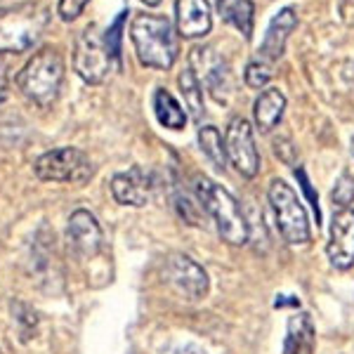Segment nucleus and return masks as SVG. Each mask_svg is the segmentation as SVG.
<instances>
[{
    "instance_id": "obj_1",
    "label": "nucleus",
    "mask_w": 354,
    "mask_h": 354,
    "mask_svg": "<svg viewBox=\"0 0 354 354\" xmlns=\"http://www.w3.org/2000/svg\"><path fill=\"white\" fill-rule=\"evenodd\" d=\"M130 41L135 45L142 66L168 71L177 59V36L173 21L158 15H137L130 26Z\"/></svg>"
},
{
    "instance_id": "obj_2",
    "label": "nucleus",
    "mask_w": 354,
    "mask_h": 354,
    "mask_svg": "<svg viewBox=\"0 0 354 354\" xmlns=\"http://www.w3.org/2000/svg\"><path fill=\"white\" fill-rule=\"evenodd\" d=\"M194 192H196L201 208L215 222V230L222 236V241H227L230 245L248 243V222H245V215L239 201L225 187L208 180V177H196L194 180Z\"/></svg>"
},
{
    "instance_id": "obj_3",
    "label": "nucleus",
    "mask_w": 354,
    "mask_h": 354,
    "mask_svg": "<svg viewBox=\"0 0 354 354\" xmlns=\"http://www.w3.org/2000/svg\"><path fill=\"white\" fill-rule=\"evenodd\" d=\"M62 83H64V57L57 48L38 50L17 76L21 95L41 109L55 104L62 93Z\"/></svg>"
},
{
    "instance_id": "obj_4",
    "label": "nucleus",
    "mask_w": 354,
    "mask_h": 354,
    "mask_svg": "<svg viewBox=\"0 0 354 354\" xmlns=\"http://www.w3.org/2000/svg\"><path fill=\"white\" fill-rule=\"evenodd\" d=\"M50 15L38 3H17L0 8V53L21 55L41 41Z\"/></svg>"
},
{
    "instance_id": "obj_5",
    "label": "nucleus",
    "mask_w": 354,
    "mask_h": 354,
    "mask_svg": "<svg viewBox=\"0 0 354 354\" xmlns=\"http://www.w3.org/2000/svg\"><path fill=\"white\" fill-rule=\"evenodd\" d=\"M274 220H277V230L290 245H305L312 239V227L307 210L302 205L300 196L295 194L293 187L283 180H272L270 189H267Z\"/></svg>"
},
{
    "instance_id": "obj_6",
    "label": "nucleus",
    "mask_w": 354,
    "mask_h": 354,
    "mask_svg": "<svg viewBox=\"0 0 354 354\" xmlns=\"http://www.w3.org/2000/svg\"><path fill=\"white\" fill-rule=\"evenodd\" d=\"M118 66L109 48H106L104 33L97 24H88L76 36L73 43V68L88 85H100Z\"/></svg>"
},
{
    "instance_id": "obj_7",
    "label": "nucleus",
    "mask_w": 354,
    "mask_h": 354,
    "mask_svg": "<svg viewBox=\"0 0 354 354\" xmlns=\"http://www.w3.org/2000/svg\"><path fill=\"white\" fill-rule=\"evenodd\" d=\"M33 173L43 182H64V185H85L95 175L90 156L76 147H59L45 151L33 163Z\"/></svg>"
},
{
    "instance_id": "obj_8",
    "label": "nucleus",
    "mask_w": 354,
    "mask_h": 354,
    "mask_svg": "<svg viewBox=\"0 0 354 354\" xmlns=\"http://www.w3.org/2000/svg\"><path fill=\"white\" fill-rule=\"evenodd\" d=\"M225 153L239 175L253 180L260 173V151L255 147L253 128L245 118H232L225 133Z\"/></svg>"
},
{
    "instance_id": "obj_9",
    "label": "nucleus",
    "mask_w": 354,
    "mask_h": 354,
    "mask_svg": "<svg viewBox=\"0 0 354 354\" xmlns=\"http://www.w3.org/2000/svg\"><path fill=\"white\" fill-rule=\"evenodd\" d=\"M163 277L168 281V286L175 290L180 298H187L192 302L203 300L208 295L210 281L208 274L198 262H194L189 255L175 253L165 260L163 267Z\"/></svg>"
},
{
    "instance_id": "obj_10",
    "label": "nucleus",
    "mask_w": 354,
    "mask_h": 354,
    "mask_svg": "<svg viewBox=\"0 0 354 354\" xmlns=\"http://www.w3.org/2000/svg\"><path fill=\"white\" fill-rule=\"evenodd\" d=\"M326 255L335 270H350L354 265V208H340L333 213Z\"/></svg>"
},
{
    "instance_id": "obj_11",
    "label": "nucleus",
    "mask_w": 354,
    "mask_h": 354,
    "mask_svg": "<svg viewBox=\"0 0 354 354\" xmlns=\"http://www.w3.org/2000/svg\"><path fill=\"white\" fill-rule=\"evenodd\" d=\"M153 194V177L140 165H133L125 173L113 175L111 180V196L121 205H133V208H142L151 201Z\"/></svg>"
},
{
    "instance_id": "obj_12",
    "label": "nucleus",
    "mask_w": 354,
    "mask_h": 354,
    "mask_svg": "<svg viewBox=\"0 0 354 354\" xmlns=\"http://www.w3.org/2000/svg\"><path fill=\"white\" fill-rule=\"evenodd\" d=\"M66 236L71 248L76 250L81 258H95L104 245V236H102V227L95 220L93 213L88 210H76L68 218Z\"/></svg>"
},
{
    "instance_id": "obj_13",
    "label": "nucleus",
    "mask_w": 354,
    "mask_h": 354,
    "mask_svg": "<svg viewBox=\"0 0 354 354\" xmlns=\"http://www.w3.org/2000/svg\"><path fill=\"white\" fill-rule=\"evenodd\" d=\"M192 57L203 62V83L205 88L210 90L215 102L220 104H227L232 97V73H230V66L222 57L213 55V48H196L192 50Z\"/></svg>"
},
{
    "instance_id": "obj_14",
    "label": "nucleus",
    "mask_w": 354,
    "mask_h": 354,
    "mask_svg": "<svg viewBox=\"0 0 354 354\" xmlns=\"http://www.w3.org/2000/svg\"><path fill=\"white\" fill-rule=\"evenodd\" d=\"M177 31L185 38H201L213 28L208 0H177L175 3Z\"/></svg>"
},
{
    "instance_id": "obj_15",
    "label": "nucleus",
    "mask_w": 354,
    "mask_h": 354,
    "mask_svg": "<svg viewBox=\"0 0 354 354\" xmlns=\"http://www.w3.org/2000/svg\"><path fill=\"white\" fill-rule=\"evenodd\" d=\"M298 26V15H295L293 8H283L274 15V19L270 21L267 26V33H265V41L260 45V57L262 62H277L279 57L283 55L286 50V43H288V36L293 33V28Z\"/></svg>"
},
{
    "instance_id": "obj_16",
    "label": "nucleus",
    "mask_w": 354,
    "mask_h": 354,
    "mask_svg": "<svg viewBox=\"0 0 354 354\" xmlns=\"http://www.w3.org/2000/svg\"><path fill=\"white\" fill-rule=\"evenodd\" d=\"M314 347H317V330H314L310 314H293L288 319L283 354H314Z\"/></svg>"
},
{
    "instance_id": "obj_17",
    "label": "nucleus",
    "mask_w": 354,
    "mask_h": 354,
    "mask_svg": "<svg viewBox=\"0 0 354 354\" xmlns=\"http://www.w3.org/2000/svg\"><path fill=\"white\" fill-rule=\"evenodd\" d=\"M283 111H286V97H283V93L279 88H267L265 93H260V97L253 104L255 125L262 133H272L281 123Z\"/></svg>"
},
{
    "instance_id": "obj_18",
    "label": "nucleus",
    "mask_w": 354,
    "mask_h": 354,
    "mask_svg": "<svg viewBox=\"0 0 354 354\" xmlns=\"http://www.w3.org/2000/svg\"><path fill=\"white\" fill-rule=\"evenodd\" d=\"M218 12L227 24L243 33L245 41L253 36V15L255 8L250 0H218Z\"/></svg>"
},
{
    "instance_id": "obj_19",
    "label": "nucleus",
    "mask_w": 354,
    "mask_h": 354,
    "mask_svg": "<svg viewBox=\"0 0 354 354\" xmlns=\"http://www.w3.org/2000/svg\"><path fill=\"white\" fill-rule=\"evenodd\" d=\"M153 113H156L158 123L168 130H182L187 123V111L165 88H158L153 93Z\"/></svg>"
},
{
    "instance_id": "obj_20",
    "label": "nucleus",
    "mask_w": 354,
    "mask_h": 354,
    "mask_svg": "<svg viewBox=\"0 0 354 354\" xmlns=\"http://www.w3.org/2000/svg\"><path fill=\"white\" fill-rule=\"evenodd\" d=\"M177 83H180V90H182V97H185V104L187 109H189L192 118L194 121H201L205 106H203V90H201V81H198L196 71H194L192 66H187L185 71L180 73V78H177Z\"/></svg>"
},
{
    "instance_id": "obj_21",
    "label": "nucleus",
    "mask_w": 354,
    "mask_h": 354,
    "mask_svg": "<svg viewBox=\"0 0 354 354\" xmlns=\"http://www.w3.org/2000/svg\"><path fill=\"white\" fill-rule=\"evenodd\" d=\"M198 145H201V151L208 156V161L213 163L215 168L225 170L227 153H225V142H222L218 128H213V125H203V128H198Z\"/></svg>"
},
{
    "instance_id": "obj_22",
    "label": "nucleus",
    "mask_w": 354,
    "mask_h": 354,
    "mask_svg": "<svg viewBox=\"0 0 354 354\" xmlns=\"http://www.w3.org/2000/svg\"><path fill=\"white\" fill-rule=\"evenodd\" d=\"M128 15H130V10H123L121 15L116 17V21L106 28L104 31V41H106V48H109V53L111 57L116 62H121V41H123V24H125V19H128Z\"/></svg>"
},
{
    "instance_id": "obj_23",
    "label": "nucleus",
    "mask_w": 354,
    "mask_h": 354,
    "mask_svg": "<svg viewBox=\"0 0 354 354\" xmlns=\"http://www.w3.org/2000/svg\"><path fill=\"white\" fill-rule=\"evenodd\" d=\"M243 78H245V85L248 88H255V90H260V88H265L267 83H270V78H272V66L267 64V62H250L248 66H245V71H243Z\"/></svg>"
},
{
    "instance_id": "obj_24",
    "label": "nucleus",
    "mask_w": 354,
    "mask_h": 354,
    "mask_svg": "<svg viewBox=\"0 0 354 354\" xmlns=\"http://www.w3.org/2000/svg\"><path fill=\"white\" fill-rule=\"evenodd\" d=\"M330 198L338 208H350V203L354 201V177L342 173L340 180L335 182V189L330 192Z\"/></svg>"
},
{
    "instance_id": "obj_25",
    "label": "nucleus",
    "mask_w": 354,
    "mask_h": 354,
    "mask_svg": "<svg viewBox=\"0 0 354 354\" xmlns=\"http://www.w3.org/2000/svg\"><path fill=\"white\" fill-rule=\"evenodd\" d=\"M88 3L90 0H59V3H57V15L62 17V21H73L83 15Z\"/></svg>"
},
{
    "instance_id": "obj_26",
    "label": "nucleus",
    "mask_w": 354,
    "mask_h": 354,
    "mask_svg": "<svg viewBox=\"0 0 354 354\" xmlns=\"http://www.w3.org/2000/svg\"><path fill=\"white\" fill-rule=\"evenodd\" d=\"M295 177H298V182H300L302 192H305L307 201L312 203L314 213H317V222H319V218H322V213H319V196H317V192L312 189V182H310V177H307L305 168H295Z\"/></svg>"
},
{
    "instance_id": "obj_27",
    "label": "nucleus",
    "mask_w": 354,
    "mask_h": 354,
    "mask_svg": "<svg viewBox=\"0 0 354 354\" xmlns=\"http://www.w3.org/2000/svg\"><path fill=\"white\" fill-rule=\"evenodd\" d=\"M5 95H8V76H5V64L0 59V104H3Z\"/></svg>"
},
{
    "instance_id": "obj_28",
    "label": "nucleus",
    "mask_w": 354,
    "mask_h": 354,
    "mask_svg": "<svg viewBox=\"0 0 354 354\" xmlns=\"http://www.w3.org/2000/svg\"><path fill=\"white\" fill-rule=\"evenodd\" d=\"M142 3H145V5H149V8H156V5L161 3V0H142Z\"/></svg>"
},
{
    "instance_id": "obj_29",
    "label": "nucleus",
    "mask_w": 354,
    "mask_h": 354,
    "mask_svg": "<svg viewBox=\"0 0 354 354\" xmlns=\"http://www.w3.org/2000/svg\"><path fill=\"white\" fill-rule=\"evenodd\" d=\"M0 354H3V352H0Z\"/></svg>"
}]
</instances>
